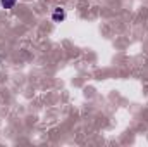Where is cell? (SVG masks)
Segmentation results:
<instances>
[{
	"label": "cell",
	"instance_id": "cell-1",
	"mask_svg": "<svg viewBox=\"0 0 148 147\" xmlns=\"http://www.w3.org/2000/svg\"><path fill=\"white\" fill-rule=\"evenodd\" d=\"M52 19H53L55 23L64 21V19H66V10H64V9H60V7H57V9H55V12L52 14Z\"/></svg>",
	"mask_w": 148,
	"mask_h": 147
},
{
	"label": "cell",
	"instance_id": "cell-2",
	"mask_svg": "<svg viewBox=\"0 0 148 147\" xmlns=\"http://www.w3.org/2000/svg\"><path fill=\"white\" fill-rule=\"evenodd\" d=\"M16 2H17V0H0V5H2L3 9H12V7L16 5Z\"/></svg>",
	"mask_w": 148,
	"mask_h": 147
}]
</instances>
